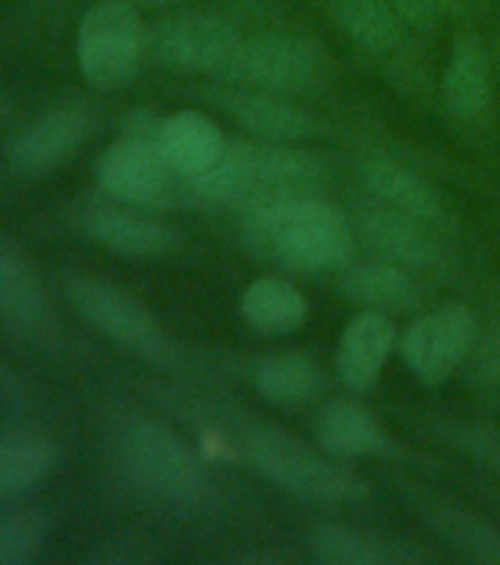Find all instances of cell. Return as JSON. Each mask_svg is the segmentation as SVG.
I'll return each mask as SVG.
<instances>
[{
  "mask_svg": "<svg viewBox=\"0 0 500 565\" xmlns=\"http://www.w3.org/2000/svg\"><path fill=\"white\" fill-rule=\"evenodd\" d=\"M327 180L321 153L295 141H227L219 162L185 183V192L219 206H238L277 194L318 192Z\"/></svg>",
  "mask_w": 500,
  "mask_h": 565,
  "instance_id": "2",
  "label": "cell"
},
{
  "mask_svg": "<svg viewBox=\"0 0 500 565\" xmlns=\"http://www.w3.org/2000/svg\"><path fill=\"white\" fill-rule=\"evenodd\" d=\"M316 439L321 450L342 462L383 457L392 450V439L377 418L351 397H330L318 406Z\"/></svg>",
  "mask_w": 500,
  "mask_h": 565,
  "instance_id": "20",
  "label": "cell"
},
{
  "mask_svg": "<svg viewBox=\"0 0 500 565\" xmlns=\"http://www.w3.org/2000/svg\"><path fill=\"white\" fill-rule=\"evenodd\" d=\"M466 374L471 388L477 392H483V395L500 392V316L477 333L475 348L468 353Z\"/></svg>",
  "mask_w": 500,
  "mask_h": 565,
  "instance_id": "29",
  "label": "cell"
},
{
  "mask_svg": "<svg viewBox=\"0 0 500 565\" xmlns=\"http://www.w3.org/2000/svg\"><path fill=\"white\" fill-rule=\"evenodd\" d=\"M132 3H145V7H166V3H180V0H132Z\"/></svg>",
  "mask_w": 500,
  "mask_h": 565,
  "instance_id": "34",
  "label": "cell"
},
{
  "mask_svg": "<svg viewBox=\"0 0 500 565\" xmlns=\"http://www.w3.org/2000/svg\"><path fill=\"white\" fill-rule=\"evenodd\" d=\"M360 177L371 198L383 206L404 212L436 233L448 227V206H445L439 189L406 162L389 157L365 159L360 166Z\"/></svg>",
  "mask_w": 500,
  "mask_h": 565,
  "instance_id": "16",
  "label": "cell"
},
{
  "mask_svg": "<svg viewBox=\"0 0 500 565\" xmlns=\"http://www.w3.org/2000/svg\"><path fill=\"white\" fill-rule=\"evenodd\" d=\"M448 439L459 448L471 450L475 457L489 462L500 475V433L477 430L471 424H457V427H448Z\"/></svg>",
  "mask_w": 500,
  "mask_h": 565,
  "instance_id": "31",
  "label": "cell"
},
{
  "mask_svg": "<svg viewBox=\"0 0 500 565\" xmlns=\"http://www.w3.org/2000/svg\"><path fill=\"white\" fill-rule=\"evenodd\" d=\"M442 104L454 121L483 127L494 113V65L477 35H459L442 71Z\"/></svg>",
  "mask_w": 500,
  "mask_h": 565,
  "instance_id": "14",
  "label": "cell"
},
{
  "mask_svg": "<svg viewBox=\"0 0 500 565\" xmlns=\"http://www.w3.org/2000/svg\"><path fill=\"white\" fill-rule=\"evenodd\" d=\"M401 344L397 324L389 312L360 309L344 324L339 348H336V377L357 395H369L377 386L389 356Z\"/></svg>",
  "mask_w": 500,
  "mask_h": 565,
  "instance_id": "15",
  "label": "cell"
},
{
  "mask_svg": "<svg viewBox=\"0 0 500 565\" xmlns=\"http://www.w3.org/2000/svg\"><path fill=\"white\" fill-rule=\"evenodd\" d=\"M424 521L459 556L475 559V563H500V530L486 519H480V515H475V512L442 503V507H427Z\"/></svg>",
  "mask_w": 500,
  "mask_h": 565,
  "instance_id": "27",
  "label": "cell"
},
{
  "mask_svg": "<svg viewBox=\"0 0 500 565\" xmlns=\"http://www.w3.org/2000/svg\"><path fill=\"white\" fill-rule=\"evenodd\" d=\"M51 527L39 512H12L0 519V565H26L47 547Z\"/></svg>",
  "mask_w": 500,
  "mask_h": 565,
  "instance_id": "28",
  "label": "cell"
},
{
  "mask_svg": "<svg viewBox=\"0 0 500 565\" xmlns=\"http://www.w3.org/2000/svg\"><path fill=\"white\" fill-rule=\"evenodd\" d=\"M124 471L139 489L177 507L201 503L212 489L201 457L157 418H136L118 439Z\"/></svg>",
  "mask_w": 500,
  "mask_h": 565,
  "instance_id": "5",
  "label": "cell"
},
{
  "mask_svg": "<svg viewBox=\"0 0 500 565\" xmlns=\"http://www.w3.org/2000/svg\"><path fill=\"white\" fill-rule=\"evenodd\" d=\"M247 459L256 475L300 501L351 507L371 494L369 483L357 471L342 466V459L330 457L327 450L318 454L295 433L280 427H259L247 439Z\"/></svg>",
  "mask_w": 500,
  "mask_h": 565,
  "instance_id": "3",
  "label": "cell"
},
{
  "mask_svg": "<svg viewBox=\"0 0 500 565\" xmlns=\"http://www.w3.org/2000/svg\"><path fill=\"white\" fill-rule=\"evenodd\" d=\"M238 312L254 333L277 339L295 333L307 321L309 303L307 295L286 277H256L242 291Z\"/></svg>",
  "mask_w": 500,
  "mask_h": 565,
  "instance_id": "24",
  "label": "cell"
},
{
  "mask_svg": "<svg viewBox=\"0 0 500 565\" xmlns=\"http://www.w3.org/2000/svg\"><path fill=\"white\" fill-rule=\"evenodd\" d=\"M227 141L224 130L210 115L194 113V109L162 118V153L183 185L215 166Z\"/></svg>",
  "mask_w": 500,
  "mask_h": 565,
  "instance_id": "23",
  "label": "cell"
},
{
  "mask_svg": "<svg viewBox=\"0 0 500 565\" xmlns=\"http://www.w3.org/2000/svg\"><path fill=\"white\" fill-rule=\"evenodd\" d=\"M309 559L321 565H404L424 563L427 554L397 539L380 536L371 530L325 524L316 527L307 539Z\"/></svg>",
  "mask_w": 500,
  "mask_h": 565,
  "instance_id": "22",
  "label": "cell"
},
{
  "mask_svg": "<svg viewBox=\"0 0 500 565\" xmlns=\"http://www.w3.org/2000/svg\"><path fill=\"white\" fill-rule=\"evenodd\" d=\"M357 238H362L371 247V254L389 263L404 265L415 274H436L448 265L445 247L436 238V230L424 227L418 221H413L404 212L383 206L380 201L371 198L369 203H362L357 218Z\"/></svg>",
  "mask_w": 500,
  "mask_h": 565,
  "instance_id": "12",
  "label": "cell"
},
{
  "mask_svg": "<svg viewBox=\"0 0 500 565\" xmlns=\"http://www.w3.org/2000/svg\"><path fill=\"white\" fill-rule=\"evenodd\" d=\"M95 180L127 206H157L185 189L162 153V118L150 109H132L121 136L95 159Z\"/></svg>",
  "mask_w": 500,
  "mask_h": 565,
  "instance_id": "4",
  "label": "cell"
},
{
  "mask_svg": "<svg viewBox=\"0 0 500 565\" xmlns=\"http://www.w3.org/2000/svg\"><path fill=\"white\" fill-rule=\"evenodd\" d=\"M65 291L79 316L95 330H100L106 339H113L115 344H121L141 360L157 362L166 369L177 365L180 360L177 344L159 330L148 307L132 298L130 291L118 289L115 282L100 280V277H88V274L68 277Z\"/></svg>",
  "mask_w": 500,
  "mask_h": 565,
  "instance_id": "7",
  "label": "cell"
},
{
  "mask_svg": "<svg viewBox=\"0 0 500 565\" xmlns=\"http://www.w3.org/2000/svg\"><path fill=\"white\" fill-rule=\"evenodd\" d=\"M236 563H286L289 556L280 551H245V554L233 556Z\"/></svg>",
  "mask_w": 500,
  "mask_h": 565,
  "instance_id": "33",
  "label": "cell"
},
{
  "mask_svg": "<svg viewBox=\"0 0 500 565\" xmlns=\"http://www.w3.org/2000/svg\"><path fill=\"white\" fill-rule=\"evenodd\" d=\"M157 551L150 547L148 539L139 536H113L104 539V542H97L95 551L86 556L88 563L97 565H139V563H150V559H157Z\"/></svg>",
  "mask_w": 500,
  "mask_h": 565,
  "instance_id": "30",
  "label": "cell"
},
{
  "mask_svg": "<svg viewBox=\"0 0 500 565\" xmlns=\"http://www.w3.org/2000/svg\"><path fill=\"white\" fill-rule=\"evenodd\" d=\"M92 109L86 104H60L39 115L21 132L12 136L7 159L12 171L26 177L51 174L77 157L92 132Z\"/></svg>",
  "mask_w": 500,
  "mask_h": 565,
  "instance_id": "11",
  "label": "cell"
},
{
  "mask_svg": "<svg viewBox=\"0 0 500 565\" xmlns=\"http://www.w3.org/2000/svg\"><path fill=\"white\" fill-rule=\"evenodd\" d=\"M327 386V371L304 351L272 353L254 369V388L277 406H300L316 401Z\"/></svg>",
  "mask_w": 500,
  "mask_h": 565,
  "instance_id": "25",
  "label": "cell"
},
{
  "mask_svg": "<svg viewBox=\"0 0 500 565\" xmlns=\"http://www.w3.org/2000/svg\"><path fill=\"white\" fill-rule=\"evenodd\" d=\"M212 104L227 113L251 139L263 141H307L321 132V124L309 109L291 97L263 88L230 86L212 95Z\"/></svg>",
  "mask_w": 500,
  "mask_h": 565,
  "instance_id": "13",
  "label": "cell"
},
{
  "mask_svg": "<svg viewBox=\"0 0 500 565\" xmlns=\"http://www.w3.org/2000/svg\"><path fill=\"white\" fill-rule=\"evenodd\" d=\"M327 53L316 39L295 33H259L242 39L236 56L221 74L230 86H247L274 95H300L327 77Z\"/></svg>",
  "mask_w": 500,
  "mask_h": 565,
  "instance_id": "8",
  "label": "cell"
},
{
  "mask_svg": "<svg viewBox=\"0 0 500 565\" xmlns=\"http://www.w3.org/2000/svg\"><path fill=\"white\" fill-rule=\"evenodd\" d=\"M51 321V298L39 274L9 238L0 236V327L18 335H42Z\"/></svg>",
  "mask_w": 500,
  "mask_h": 565,
  "instance_id": "18",
  "label": "cell"
},
{
  "mask_svg": "<svg viewBox=\"0 0 500 565\" xmlns=\"http://www.w3.org/2000/svg\"><path fill=\"white\" fill-rule=\"evenodd\" d=\"M238 238L259 263L295 274H321L351 263L357 227L321 192H298L245 206Z\"/></svg>",
  "mask_w": 500,
  "mask_h": 565,
  "instance_id": "1",
  "label": "cell"
},
{
  "mask_svg": "<svg viewBox=\"0 0 500 565\" xmlns=\"http://www.w3.org/2000/svg\"><path fill=\"white\" fill-rule=\"evenodd\" d=\"M392 7L401 12L413 33H430L445 9V0H392Z\"/></svg>",
  "mask_w": 500,
  "mask_h": 565,
  "instance_id": "32",
  "label": "cell"
},
{
  "mask_svg": "<svg viewBox=\"0 0 500 565\" xmlns=\"http://www.w3.org/2000/svg\"><path fill=\"white\" fill-rule=\"evenodd\" d=\"M339 30L377 62H401L409 51V24L392 0H333Z\"/></svg>",
  "mask_w": 500,
  "mask_h": 565,
  "instance_id": "21",
  "label": "cell"
},
{
  "mask_svg": "<svg viewBox=\"0 0 500 565\" xmlns=\"http://www.w3.org/2000/svg\"><path fill=\"white\" fill-rule=\"evenodd\" d=\"M56 466V445L35 430L0 433V501L33 492Z\"/></svg>",
  "mask_w": 500,
  "mask_h": 565,
  "instance_id": "26",
  "label": "cell"
},
{
  "mask_svg": "<svg viewBox=\"0 0 500 565\" xmlns=\"http://www.w3.org/2000/svg\"><path fill=\"white\" fill-rule=\"evenodd\" d=\"M477 333L480 327L466 303H445L415 318L401 335L397 348L424 386H445L459 369H466Z\"/></svg>",
  "mask_w": 500,
  "mask_h": 565,
  "instance_id": "10",
  "label": "cell"
},
{
  "mask_svg": "<svg viewBox=\"0 0 500 565\" xmlns=\"http://www.w3.org/2000/svg\"><path fill=\"white\" fill-rule=\"evenodd\" d=\"M148 30L132 0H97L77 26V65L88 86L113 92L139 74Z\"/></svg>",
  "mask_w": 500,
  "mask_h": 565,
  "instance_id": "6",
  "label": "cell"
},
{
  "mask_svg": "<svg viewBox=\"0 0 500 565\" xmlns=\"http://www.w3.org/2000/svg\"><path fill=\"white\" fill-rule=\"evenodd\" d=\"M238 44V26L219 12H177L148 30V56L177 74L221 77Z\"/></svg>",
  "mask_w": 500,
  "mask_h": 565,
  "instance_id": "9",
  "label": "cell"
},
{
  "mask_svg": "<svg viewBox=\"0 0 500 565\" xmlns=\"http://www.w3.org/2000/svg\"><path fill=\"white\" fill-rule=\"evenodd\" d=\"M339 291L360 309H380L389 316L413 312L422 307L424 289L418 274L389 259H369V263H348L339 277Z\"/></svg>",
  "mask_w": 500,
  "mask_h": 565,
  "instance_id": "19",
  "label": "cell"
},
{
  "mask_svg": "<svg viewBox=\"0 0 500 565\" xmlns=\"http://www.w3.org/2000/svg\"><path fill=\"white\" fill-rule=\"evenodd\" d=\"M79 224L88 242L118 256L153 259V256L171 254L177 247V233L168 224L150 218L145 212L127 210V206L95 203L83 210Z\"/></svg>",
  "mask_w": 500,
  "mask_h": 565,
  "instance_id": "17",
  "label": "cell"
}]
</instances>
